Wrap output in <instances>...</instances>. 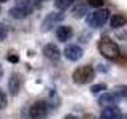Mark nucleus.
Segmentation results:
<instances>
[{
	"label": "nucleus",
	"instance_id": "f257e3e1",
	"mask_svg": "<svg viewBox=\"0 0 127 119\" xmlns=\"http://www.w3.org/2000/svg\"><path fill=\"white\" fill-rule=\"evenodd\" d=\"M97 48H98V53L105 59H108V60H116V59H119V56H121L119 46L108 37H103V38L98 40Z\"/></svg>",
	"mask_w": 127,
	"mask_h": 119
},
{
	"label": "nucleus",
	"instance_id": "f03ea898",
	"mask_svg": "<svg viewBox=\"0 0 127 119\" xmlns=\"http://www.w3.org/2000/svg\"><path fill=\"white\" fill-rule=\"evenodd\" d=\"M35 8L33 0H14V5L10 8V16L13 19H26Z\"/></svg>",
	"mask_w": 127,
	"mask_h": 119
},
{
	"label": "nucleus",
	"instance_id": "7ed1b4c3",
	"mask_svg": "<svg viewBox=\"0 0 127 119\" xmlns=\"http://www.w3.org/2000/svg\"><path fill=\"white\" fill-rule=\"evenodd\" d=\"M110 18V11L106 8H100V10H95L94 13H91L87 16L86 22L91 29H100L102 26H105L106 21Z\"/></svg>",
	"mask_w": 127,
	"mask_h": 119
},
{
	"label": "nucleus",
	"instance_id": "20e7f679",
	"mask_svg": "<svg viewBox=\"0 0 127 119\" xmlns=\"http://www.w3.org/2000/svg\"><path fill=\"white\" fill-rule=\"evenodd\" d=\"M94 76H95V70L91 65L78 67V68L73 71V75H71V78H73V81L76 83V84H87V83H91L94 79Z\"/></svg>",
	"mask_w": 127,
	"mask_h": 119
},
{
	"label": "nucleus",
	"instance_id": "39448f33",
	"mask_svg": "<svg viewBox=\"0 0 127 119\" xmlns=\"http://www.w3.org/2000/svg\"><path fill=\"white\" fill-rule=\"evenodd\" d=\"M64 18H65L64 11H51V13H48L46 18L43 19V22H41V30L43 32L51 30L53 27L59 26V24L64 21Z\"/></svg>",
	"mask_w": 127,
	"mask_h": 119
},
{
	"label": "nucleus",
	"instance_id": "423d86ee",
	"mask_svg": "<svg viewBox=\"0 0 127 119\" xmlns=\"http://www.w3.org/2000/svg\"><path fill=\"white\" fill-rule=\"evenodd\" d=\"M48 113H49V106L43 100H37L35 103H32V106L29 110L30 119H45L48 118Z\"/></svg>",
	"mask_w": 127,
	"mask_h": 119
},
{
	"label": "nucleus",
	"instance_id": "0eeeda50",
	"mask_svg": "<svg viewBox=\"0 0 127 119\" xmlns=\"http://www.w3.org/2000/svg\"><path fill=\"white\" fill-rule=\"evenodd\" d=\"M64 56H65L68 60L76 62L83 57V48L78 45H67L65 49H64Z\"/></svg>",
	"mask_w": 127,
	"mask_h": 119
},
{
	"label": "nucleus",
	"instance_id": "6e6552de",
	"mask_svg": "<svg viewBox=\"0 0 127 119\" xmlns=\"http://www.w3.org/2000/svg\"><path fill=\"white\" fill-rule=\"evenodd\" d=\"M22 86V78L19 73H11L10 79H8V90L11 95H18Z\"/></svg>",
	"mask_w": 127,
	"mask_h": 119
},
{
	"label": "nucleus",
	"instance_id": "1a4fd4ad",
	"mask_svg": "<svg viewBox=\"0 0 127 119\" xmlns=\"http://www.w3.org/2000/svg\"><path fill=\"white\" fill-rule=\"evenodd\" d=\"M119 100H121V95H119L116 90H111V92H105L103 95H100L98 97V103L100 105H114V103H118Z\"/></svg>",
	"mask_w": 127,
	"mask_h": 119
},
{
	"label": "nucleus",
	"instance_id": "9d476101",
	"mask_svg": "<svg viewBox=\"0 0 127 119\" xmlns=\"http://www.w3.org/2000/svg\"><path fill=\"white\" fill-rule=\"evenodd\" d=\"M121 118H122L121 110H119L116 105L105 106V108L102 110V114H100V119H121Z\"/></svg>",
	"mask_w": 127,
	"mask_h": 119
},
{
	"label": "nucleus",
	"instance_id": "9b49d317",
	"mask_svg": "<svg viewBox=\"0 0 127 119\" xmlns=\"http://www.w3.org/2000/svg\"><path fill=\"white\" fill-rule=\"evenodd\" d=\"M43 54H45L46 59H49V60H59L61 59V51H59V48L54 45V43H48L45 45L43 48Z\"/></svg>",
	"mask_w": 127,
	"mask_h": 119
},
{
	"label": "nucleus",
	"instance_id": "f8f14e48",
	"mask_svg": "<svg viewBox=\"0 0 127 119\" xmlns=\"http://www.w3.org/2000/svg\"><path fill=\"white\" fill-rule=\"evenodd\" d=\"M56 37H57L59 41H68L73 37V29L70 26H59L57 30H56Z\"/></svg>",
	"mask_w": 127,
	"mask_h": 119
},
{
	"label": "nucleus",
	"instance_id": "ddd939ff",
	"mask_svg": "<svg viewBox=\"0 0 127 119\" xmlns=\"http://www.w3.org/2000/svg\"><path fill=\"white\" fill-rule=\"evenodd\" d=\"M110 24H111L113 29H121V27H124L126 24H127V16L122 14V13H116V14L111 16Z\"/></svg>",
	"mask_w": 127,
	"mask_h": 119
},
{
	"label": "nucleus",
	"instance_id": "4468645a",
	"mask_svg": "<svg viewBox=\"0 0 127 119\" xmlns=\"http://www.w3.org/2000/svg\"><path fill=\"white\" fill-rule=\"evenodd\" d=\"M87 3H76V5L73 6V10H71V14H73V18H83V16L87 14Z\"/></svg>",
	"mask_w": 127,
	"mask_h": 119
},
{
	"label": "nucleus",
	"instance_id": "2eb2a0df",
	"mask_svg": "<svg viewBox=\"0 0 127 119\" xmlns=\"http://www.w3.org/2000/svg\"><path fill=\"white\" fill-rule=\"evenodd\" d=\"M73 3H75V0H56L54 5H56V8H57L59 11H65L67 8H70Z\"/></svg>",
	"mask_w": 127,
	"mask_h": 119
},
{
	"label": "nucleus",
	"instance_id": "dca6fc26",
	"mask_svg": "<svg viewBox=\"0 0 127 119\" xmlns=\"http://www.w3.org/2000/svg\"><path fill=\"white\" fill-rule=\"evenodd\" d=\"M102 90H106V84H105V83H98V84L91 86V92H92V94H98V92H102Z\"/></svg>",
	"mask_w": 127,
	"mask_h": 119
},
{
	"label": "nucleus",
	"instance_id": "f3484780",
	"mask_svg": "<svg viewBox=\"0 0 127 119\" xmlns=\"http://www.w3.org/2000/svg\"><path fill=\"white\" fill-rule=\"evenodd\" d=\"M103 3H105V0H87V5L92 8H97V10H100L103 6Z\"/></svg>",
	"mask_w": 127,
	"mask_h": 119
},
{
	"label": "nucleus",
	"instance_id": "a211bd4d",
	"mask_svg": "<svg viewBox=\"0 0 127 119\" xmlns=\"http://www.w3.org/2000/svg\"><path fill=\"white\" fill-rule=\"evenodd\" d=\"M6 35H8V27L3 22H0V41H3L6 38Z\"/></svg>",
	"mask_w": 127,
	"mask_h": 119
},
{
	"label": "nucleus",
	"instance_id": "6ab92c4d",
	"mask_svg": "<svg viewBox=\"0 0 127 119\" xmlns=\"http://www.w3.org/2000/svg\"><path fill=\"white\" fill-rule=\"evenodd\" d=\"M6 103H8V98H6V95L3 90H0V110H3L6 106Z\"/></svg>",
	"mask_w": 127,
	"mask_h": 119
},
{
	"label": "nucleus",
	"instance_id": "aec40b11",
	"mask_svg": "<svg viewBox=\"0 0 127 119\" xmlns=\"http://www.w3.org/2000/svg\"><path fill=\"white\" fill-rule=\"evenodd\" d=\"M116 92L121 95V98H126L127 100V86H121V87H116Z\"/></svg>",
	"mask_w": 127,
	"mask_h": 119
},
{
	"label": "nucleus",
	"instance_id": "412c9836",
	"mask_svg": "<svg viewBox=\"0 0 127 119\" xmlns=\"http://www.w3.org/2000/svg\"><path fill=\"white\" fill-rule=\"evenodd\" d=\"M8 60H10V62H18L19 57L16 54H8Z\"/></svg>",
	"mask_w": 127,
	"mask_h": 119
},
{
	"label": "nucleus",
	"instance_id": "4be33fe9",
	"mask_svg": "<svg viewBox=\"0 0 127 119\" xmlns=\"http://www.w3.org/2000/svg\"><path fill=\"white\" fill-rule=\"evenodd\" d=\"M64 119H78L76 116H73V114H68V116H65Z\"/></svg>",
	"mask_w": 127,
	"mask_h": 119
},
{
	"label": "nucleus",
	"instance_id": "5701e85b",
	"mask_svg": "<svg viewBox=\"0 0 127 119\" xmlns=\"http://www.w3.org/2000/svg\"><path fill=\"white\" fill-rule=\"evenodd\" d=\"M2 73H3V70H2V65H0V76H2Z\"/></svg>",
	"mask_w": 127,
	"mask_h": 119
},
{
	"label": "nucleus",
	"instance_id": "b1692460",
	"mask_svg": "<svg viewBox=\"0 0 127 119\" xmlns=\"http://www.w3.org/2000/svg\"><path fill=\"white\" fill-rule=\"evenodd\" d=\"M5 2H8V0H0V3H5Z\"/></svg>",
	"mask_w": 127,
	"mask_h": 119
},
{
	"label": "nucleus",
	"instance_id": "393cba45",
	"mask_svg": "<svg viewBox=\"0 0 127 119\" xmlns=\"http://www.w3.org/2000/svg\"><path fill=\"white\" fill-rule=\"evenodd\" d=\"M122 119H127V114H124V118H122Z\"/></svg>",
	"mask_w": 127,
	"mask_h": 119
},
{
	"label": "nucleus",
	"instance_id": "a878e982",
	"mask_svg": "<svg viewBox=\"0 0 127 119\" xmlns=\"http://www.w3.org/2000/svg\"><path fill=\"white\" fill-rule=\"evenodd\" d=\"M38 2H46V0H38Z\"/></svg>",
	"mask_w": 127,
	"mask_h": 119
}]
</instances>
